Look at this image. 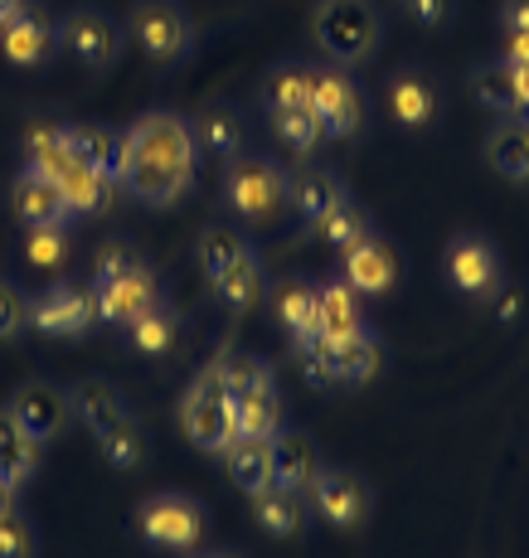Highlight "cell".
Returning <instances> with one entry per match:
<instances>
[{
  "label": "cell",
  "instance_id": "1",
  "mask_svg": "<svg viewBox=\"0 0 529 558\" xmlns=\"http://www.w3.org/2000/svg\"><path fill=\"white\" fill-rule=\"evenodd\" d=\"M194 136L190 117L180 112H146L122 132V170L117 190L136 204H176L194 185Z\"/></svg>",
  "mask_w": 529,
  "mask_h": 558
},
{
  "label": "cell",
  "instance_id": "2",
  "mask_svg": "<svg viewBox=\"0 0 529 558\" xmlns=\"http://www.w3.org/2000/svg\"><path fill=\"white\" fill-rule=\"evenodd\" d=\"M311 29H316L321 53L336 69H354V63L380 53L384 39L380 0H321L316 15H311Z\"/></svg>",
  "mask_w": 529,
  "mask_h": 558
},
{
  "label": "cell",
  "instance_id": "3",
  "mask_svg": "<svg viewBox=\"0 0 529 558\" xmlns=\"http://www.w3.org/2000/svg\"><path fill=\"white\" fill-rule=\"evenodd\" d=\"M204 530H209V510L185 490H160V496H146L136 506V534L151 549L194 554L204 544Z\"/></svg>",
  "mask_w": 529,
  "mask_h": 558
},
{
  "label": "cell",
  "instance_id": "4",
  "mask_svg": "<svg viewBox=\"0 0 529 558\" xmlns=\"http://www.w3.org/2000/svg\"><path fill=\"white\" fill-rule=\"evenodd\" d=\"M180 427H185V437L200 447V452H224V447L239 437L233 399H229V389H224L214 364H204V369L194 374V384L185 389V399H180Z\"/></svg>",
  "mask_w": 529,
  "mask_h": 558
},
{
  "label": "cell",
  "instance_id": "5",
  "mask_svg": "<svg viewBox=\"0 0 529 558\" xmlns=\"http://www.w3.org/2000/svg\"><path fill=\"white\" fill-rule=\"evenodd\" d=\"M127 35L156 69H176L194 49V25L176 0H136L127 15Z\"/></svg>",
  "mask_w": 529,
  "mask_h": 558
},
{
  "label": "cell",
  "instance_id": "6",
  "mask_svg": "<svg viewBox=\"0 0 529 558\" xmlns=\"http://www.w3.org/2000/svg\"><path fill=\"white\" fill-rule=\"evenodd\" d=\"M306 506L336 530H360L374 514V486L354 466H321L306 486Z\"/></svg>",
  "mask_w": 529,
  "mask_h": 558
},
{
  "label": "cell",
  "instance_id": "7",
  "mask_svg": "<svg viewBox=\"0 0 529 558\" xmlns=\"http://www.w3.org/2000/svg\"><path fill=\"white\" fill-rule=\"evenodd\" d=\"M224 204L239 219H267V214H277V204H287V175L267 156H229Z\"/></svg>",
  "mask_w": 529,
  "mask_h": 558
},
{
  "label": "cell",
  "instance_id": "8",
  "mask_svg": "<svg viewBox=\"0 0 529 558\" xmlns=\"http://www.w3.org/2000/svg\"><path fill=\"white\" fill-rule=\"evenodd\" d=\"M311 112H316L326 142H350L360 136L364 117H370V102H364V88L350 78V69H316V88H311Z\"/></svg>",
  "mask_w": 529,
  "mask_h": 558
},
{
  "label": "cell",
  "instance_id": "9",
  "mask_svg": "<svg viewBox=\"0 0 529 558\" xmlns=\"http://www.w3.org/2000/svg\"><path fill=\"white\" fill-rule=\"evenodd\" d=\"M29 326L53 340H79L97 326V296L93 282H53L39 296H29Z\"/></svg>",
  "mask_w": 529,
  "mask_h": 558
},
{
  "label": "cell",
  "instance_id": "10",
  "mask_svg": "<svg viewBox=\"0 0 529 558\" xmlns=\"http://www.w3.org/2000/svg\"><path fill=\"white\" fill-rule=\"evenodd\" d=\"M59 49L73 53L83 69L103 73V69H112L117 53H122V25H117L103 5H79L59 20Z\"/></svg>",
  "mask_w": 529,
  "mask_h": 558
},
{
  "label": "cell",
  "instance_id": "11",
  "mask_svg": "<svg viewBox=\"0 0 529 558\" xmlns=\"http://www.w3.org/2000/svg\"><path fill=\"white\" fill-rule=\"evenodd\" d=\"M442 272H447L452 292H461V296H491L505 282L501 248L485 233H457L447 243V253H442Z\"/></svg>",
  "mask_w": 529,
  "mask_h": 558
},
{
  "label": "cell",
  "instance_id": "12",
  "mask_svg": "<svg viewBox=\"0 0 529 558\" xmlns=\"http://www.w3.org/2000/svg\"><path fill=\"white\" fill-rule=\"evenodd\" d=\"M5 408H10V417H15V423L29 433V442H35V447L59 442L63 427H69V417H73L69 389H59V384H45V379L15 389V399H10Z\"/></svg>",
  "mask_w": 529,
  "mask_h": 558
},
{
  "label": "cell",
  "instance_id": "13",
  "mask_svg": "<svg viewBox=\"0 0 529 558\" xmlns=\"http://www.w3.org/2000/svg\"><path fill=\"white\" fill-rule=\"evenodd\" d=\"M340 277L360 296H384L404 282V257H398V248L388 239L370 233L364 243H354V248L340 253Z\"/></svg>",
  "mask_w": 529,
  "mask_h": 558
},
{
  "label": "cell",
  "instance_id": "14",
  "mask_svg": "<svg viewBox=\"0 0 529 558\" xmlns=\"http://www.w3.org/2000/svg\"><path fill=\"white\" fill-rule=\"evenodd\" d=\"M384 102H388V117L408 132H423V126L437 122L442 112V88L428 69H394L384 83Z\"/></svg>",
  "mask_w": 529,
  "mask_h": 558
},
{
  "label": "cell",
  "instance_id": "15",
  "mask_svg": "<svg viewBox=\"0 0 529 558\" xmlns=\"http://www.w3.org/2000/svg\"><path fill=\"white\" fill-rule=\"evenodd\" d=\"M93 296H97V320L107 326H132L142 311H151L160 302V282L151 267H136L127 277H107V282H93Z\"/></svg>",
  "mask_w": 529,
  "mask_h": 558
},
{
  "label": "cell",
  "instance_id": "16",
  "mask_svg": "<svg viewBox=\"0 0 529 558\" xmlns=\"http://www.w3.org/2000/svg\"><path fill=\"white\" fill-rule=\"evenodd\" d=\"M53 49H59V25H53L45 10L29 5V0L0 25V53L10 63H20V69H39Z\"/></svg>",
  "mask_w": 529,
  "mask_h": 558
},
{
  "label": "cell",
  "instance_id": "17",
  "mask_svg": "<svg viewBox=\"0 0 529 558\" xmlns=\"http://www.w3.org/2000/svg\"><path fill=\"white\" fill-rule=\"evenodd\" d=\"M10 209L25 229H69V204H63L59 185L29 166H20L15 185H10Z\"/></svg>",
  "mask_w": 529,
  "mask_h": 558
},
{
  "label": "cell",
  "instance_id": "18",
  "mask_svg": "<svg viewBox=\"0 0 529 558\" xmlns=\"http://www.w3.org/2000/svg\"><path fill=\"white\" fill-rule=\"evenodd\" d=\"M345 195H350V190H345V180L330 166H316V160H306V166H297L287 175V204H291V214H297L306 229L326 209H336Z\"/></svg>",
  "mask_w": 529,
  "mask_h": 558
},
{
  "label": "cell",
  "instance_id": "19",
  "mask_svg": "<svg viewBox=\"0 0 529 558\" xmlns=\"http://www.w3.org/2000/svg\"><path fill=\"white\" fill-rule=\"evenodd\" d=\"M326 466L321 461V447L311 433L301 427H282L273 437V486H287V490H306L316 481V471Z\"/></svg>",
  "mask_w": 529,
  "mask_h": 558
},
{
  "label": "cell",
  "instance_id": "20",
  "mask_svg": "<svg viewBox=\"0 0 529 558\" xmlns=\"http://www.w3.org/2000/svg\"><path fill=\"white\" fill-rule=\"evenodd\" d=\"M253 520L263 524V534L273 539H301L311 524L306 490H287V486H267L253 496Z\"/></svg>",
  "mask_w": 529,
  "mask_h": 558
},
{
  "label": "cell",
  "instance_id": "21",
  "mask_svg": "<svg viewBox=\"0 0 529 558\" xmlns=\"http://www.w3.org/2000/svg\"><path fill=\"white\" fill-rule=\"evenodd\" d=\"M190 136L200 156H239L243 151V112L229 102H204L190 117Z\"/></svg>",
  "mask_w": 529,
  "mask_h": 558
},
{
  "label": "cell",
  "instance_id": "22",
  "mask_svg": "<svg viewBox=\"0 0 529 558\" xmlns=\"http://www.w3.org/2000/svg\"><path fill=\"white\" fill-rule=\"evenodd\" d=\"M364 296L354 292L345 277H330V282H316V330L321 336H354L364 330Z\"/></svg>",
  "mask_w": 529,
  "mask_h": 558
},
{
  "label": "cell",
  "instance_id": "23",
  "mask_svg": "<svg viewBox=\"0 0 529 558\" xmlns=\"http://www.w3.org/2000/svg\"><path fill=\"white\" fill-rule=\"evenodd\" d=\"M384 345L370 326L354 336H330V379L336 384H370L380 374Z\"/></svg>",
  "mask_w": 529,
  "mask_h": 558
},
{
  "label": "cell",
  "instance_id": "24",
  "mask_svg": "<svg viewBox=\"0 0 529 558\" xmlns=\"http://www.w3.org/2000/svg\"><path fill=\"white\" fill-rule=\"evenodd\" d=\"M485 160H491L495 175L525 185L529 180V122L525 117H501V122L485 132Z\"/></svg>",
  "mask_w": 529,
  "mask_h": 558
},
{
  "label": "cell",
  "instance_id": "25",
  "mask_svg": "<svg viewBox=\"0 0 529 558\" xmlns=\"http://www.w3.org/2000/svg\"><path fill=\"white\" fill-rule=\"evenodd\" d=\"M69 403H73V417H79L83 427H88L93 437H103L107 427L127 423L132 417V408H127V399L112 389L107 379H83L69 389Z\"/></svg>",
  "mask_w": 529,
  "mask_h": 558
},
{
  "label": "cell",
  "instance_id": "26",
  "mask_svg": "<svg viewBox=\"0 0 529 558\" xmlns=\"http://www.w3.org/2000/svg\"><path fill=\"white\" fill-rule=\"evenodd\" d=\"M63 136H69L73 160H83L97 175L117 180V170H122V132H112V126H103V122H69Z\"/></svg>",
  "mask_w": 529,
  "mask_h": 558
},
{
  "label": "cell",
  "instance_id": "27",
  "mask_svg": "<svg viewBox=\"0 0 529 558\" xmlns=\"http://www.w3.org/2000/svg\"><path fill=\"white\" fill-rule=\"evenodd\" d=\"M267 302H273L277 326H282L291 340L316 336V282H311V277H282V282L267 292Z\"/></svg>",
  "mask_w": 529,
  "mask_h": 558
},
{
  "label": "cell",
  "instance_id": "28",
  "mask_svg": "<svg viewBox=\"0 0 529 558\" xmlns=\"http://www.w3.org/2000/svg\"><path fill=\"white\" fill-rule=\"evenodd\" d=\"M53 185H59L63 204H69V219H97V214H107V204L117 199V180L97 175V170H88L83 160H73Z\"/></svg>",
  "mask_w": 529,
  "mask_h": 558
},
{
  "label": "cell",
  "instance_id": "29",
  "mask_svg": "<svg viewBox=\"0 0 529 558\" xmlns=\"http://www.w3.org/2000/svg\"><path fill=\"white\" fill-rule=\"evenodd\" d=\"M219 457L243 496H257V490L273 486V437H233Z\"/></svg>",
  "mask_w": 529,
  "mask_h": 558
},
{
  "label": "cell",
  "instance_id": "30",
  "mask_svg": "<svg viewBox=\"0 0 529 558\" xmlns=\"http://www.w3.org/2000/svg\"><path fill=\"white\" fill-rule=\"evenodd\" d=\"M209 287H214V296H219V306H229V311H253L257 296L267 292L263 257L248 248L243 257H233V263L224 267L219 277H209Z\"/></svg>",
  "mask_w": 529,
  "mask_h": 558
},
{
  "label": "cell",
  "instance_id": "31",
  "mask_svg": "<svg viewBox=\"0 0 529 558\" xmlns=\"http://www.w3.org/2000/svg\"><path fill=\"white\" fill-rule=\"evenodd\" d=\"M311 88H316V63H273L263 78V107L267 112H287V107H311Z\"/></svg>",
  "mask_w": 529,
  "mask_h": 558
},
{
  "label": "cell",
  "instance_id": "32",
  "mask_svg": "<svg viewBox=\"0 0 529 558\" xmlns=\"http://www.w3.org/2000/svg\"><path fill=\"white\" fill-rule=\"evenodd\" d=\"M311 233H316L321 243H330L336 253H345V248H354V243H364L374 233V214L364 209L360 199L345 195L336 209H326L316 223H311Z\"/></svg>",
  "mask_w": 529,
  "mask_h": 558
},
{
  "label": "cell",
  "instance_id": "33",
  "mask_svg": "<svg viewBox=\"0 0 529 558\" xmlns=\"http://www.w3.org/2000/svg\"><path fill=\"white\" fill-rule=\"evenodd\" d=\"M127 340H132L136 355H170V350H176V340H180V316H176V306L160 296L156 306L142 311V316L127 326Z\"/></svg>",
  "mask_w": 529,
  "mask_h": 558
},
{
  "label": "cell",
  "instance_id": "34",
  "mask_svg": "<svg viewBox=\"0 0 529 558\" xmlns=\"http://www.w3.org/2000/svg\"><path fill=\"white\" fill-rule=\"evenodd\" d=\"M35 471H39V447L29 442V433L10 417V408H0V481H10V486L20 490Z\"/></svg>",
  "mask_w": 529,
  "mask_h": 558
},
{
  "label": "cell",
  "instance_id": "35",
  "mask_svg": "<svg viewBox=\"0 0 529 558\" xmlns=\"http://www.w3.org/2000/svg\"><path fill=\"white\" fill-rule=\"evenodd\" d=\"M214 369H219L224 389H229V399H243V393H257V389H273L277 384V369L267 364L263 355H248V350H229V355L214 360Z\"/></svg>",
  "mask_w": 529,
  "mask_h": 558
},
{
  "label": "cell",
  "instance_id": "36",
  "mask_svg": "<svg viewBox=\"0 0 529 558\" xmlns=\"http://www.w3.org/2000/svg\"><path fill=\"white\" fill-rule=\"evenodd\" d=\"M233 423H239V437H277L282 433V393L273 389H257L233 399Z\"/></svg>",
  "mask_w": 529,
  "mask_h": 558
},
{
  "label": "cell",
  "instance_id": "37",
  "mask_svg": "<svg viewBox=\"0 0 529 558\" xmlns=\"http://www.w3.org/2000/svg\"><path fill=\"white\" fill-rule=\"evenodd\" d=\"M97 452L112 461L117 471H142L151 461V442H146L142 427H136V417H127V423L107 427V433L97 437Z\"/></svg>",
  "mask_w": 529,
  "mask_h": 558
},
{
  "label": "cell",
  "instance_id": "38",
  "mask_svg": "<svg viewBox=\"0 0 529 558\" xmlns=\"http://www.w3.org/2000/svg\"><path fill=\"white\" fill-rule=\"evenodd\" d=\"M471 93H477L481 107L501 117H515V83H510V63L505 59H485L471 69Z\"/></svg>",
  "mask_w": 529,
  "mask_h": 558
},
{
  "label": "cell",
  "instance_id": "39",
  "mask_svg": "<svg viewBox=\"0 0 529 558\" xmlns=\"http://www.w3.org/2000/svg\"><path fill=\"white\" fill-rule=\"evenodd\" d=\"M248 253V239L239 229H229V223H214V229L200 233V243H194V257H200L204 277H219L224 267L233 263V257Z\"/></svg>",
  "mask_w": 529,
  "mask_h": 558
},
{
  "label": "cell",
  "instance_id": "40",
  "mask_svg": "<svg viewBox=\"0 0 529 558\" xmlns=\"http://www.w3.org/2000/svg\"><path fill=\"white\" fill-rule=\"evenodd\" d=\"M267 117H273V132L282 136L297 156L316 151V146L326 142V132H321V122H316V112H311V107H287V112H267Z\"/></svg>",
  "mask_w": 529,
  "mask_h": 558
},
{
  "label": "cell",
  "instance_id": "41",
  "mask_svg": "<svg viewBox=\"0 0 529 558\" xmlns=\"http://www.w3.org/2000/svg\"><path fill=\"white\" fill-rule=\"evenodd\" d=\"M0 558H39V530L25 510L0 514Z\"/></svg>",
  "mask_w": 529,
  "mask_h": 558
},
{
  "label": "cell",
  "instance_id": "42",
  "mask_svg": "<svg viewBox=\"0 0 529 558\" xmlns=\"http://www.w3.org/2000/svg\"><path fill=\"white\" fill-rule=\"evenodd\" d=\"M136 267H151L142 253L132 248L127 239H107L103 248L93 253V282H107V277H127V272H136Z\"/></svg>",
  "mask_w": 529,
  "mask_h": 558
},
{
  "label": "cell",
  "instance_id": "43",
  "mask_svg": "<svg viewBox=\"0 0 529 558\" xmlns=\"http://www.w3.org/2000/svg\"><path fill=\"white\" fill-rule=\"evenodd\" d=\"M20 330H29V296L10 277H0V340H15Z\"/></svg>",
  "mask_w": 529,
  "mask_h": 558
},
{
  "label": "cell",
  "instance_id": "44",
  "mask_svg": "<svg viewBox=\"0 0 529 558\" xmlns=\"http://www.w3.org/2000/svg\"><path fill=\"white\" fill-rule=\"evenodd\" d=\"M25 257L35 267H63V257H69V233L63 229H29V239H25Z\"/></svg>",
  "mask_w": 529,
  "mask_h": 558
},
{
  "label": "cell",
  "instance_id": "45",
  "mask_svg": "<svg viewBox=\"0 0 529 558\" xmlns=\"http://www.w3.org/2000/svg\"><path fill=\"white\" fill-rule=\"evenodd\" d=\"M398 5H404L408 20L423 29H442L457 20V0H398Z\"/></svg>",
  "mask_w": 529,
  "mask_h": 558
},
{
  "label": "cell",
  "instance_id": "46",
  "mask_svg": "<svg viewBox=\"0 0 529 558\" xmlns=\"http://www.w3.org/2000/svg\"><path fill=\"white\" fill-rule=\"evenodd\" d=\"M510 83H515V117L529 122V63H510Z\"/></svg>",
  "mask_w": 529,
  "mask_h": 558
},
{
  "label": "cell",
  "instance_id": "47",
  "mask_svg": "<svg viewBox=\"0 0 529 558\" xmlns=\"http://www.w3.org/2000/svg\"><path fill=\"white\" fill-rule=\"evenodd\" d=\"M505 63H529V29H505Z\"/></svg>",
  "mask_w": 529,
  "mask_h": 558
},
{
  "label": "cell",
  "instance_id": "48",
  "mask_svg": "<svg viewBox=\"0 0 529 558\" xmlns=\"http://www.w3.org/2000/svg\"><path fill=\"white\" fill-rule=\"evenodd\" d=\"M501 25L505 29H529V0H505V5H501Z\"/></svg>",
  "mask_w": 529,
  "mask_h": 558
},
{
  "label": "cell",
  "instance_id": "49",
  "mask_svg": "<svg viewBox=\"0 0 529 558\" xmlns=\"http://www.w3.org/2000/svg\"><path fill=\"white\" fill-rule=\"evenodd\" d=\"M5 510H15V486H10V481H0V514Z\"/></svg>",
  "mask_w": 529,
  "mask_h": 558
},
{
  "label": "cell",
  "instance_id": "50",
  "mask_svg": "<svg viewBox=\"0 0 529 558\" xmlns=\"http://www.w3.org/2000/svg\"><path fill=\"white\" fill-rule=\"evenodd\" d=\"M20 5H25V0H0V25H5V20H10V15H15V10H20Z\"/></svg>",
  "mask_w": 529,
  "mask_h": 558
},
{
  "label": "cell",
  "instance_id": "51",
  "mask_svg": "<svg viewBox=\"0 0 529 558\" xmlns=\"http://www.w3.org/2000/svg\"><path fill=\"white\" fill-rule=\"evenodd\" d=\"M219 558H243V554H233V549H219Z\"/></svg>",
  "mask_w": 529,
  "mask_h": 558
},
{
  "label": "cell",
  "instance_id": "52",
  "mask_svg": "<svg viewBox=\"0 0 529 558\" xmlns=\"http://www.w3.org/2000/svg\"><path fill=\"white\" fill-rule=\"evenodd\" d=\"M190 558H219V549H214V554H190Z\"/></svg>",
  "mask_w": 529,
  "mask_h": 558
}]
</instances>
